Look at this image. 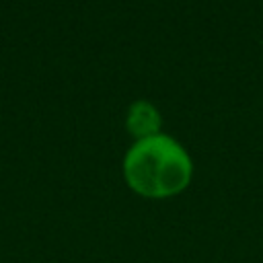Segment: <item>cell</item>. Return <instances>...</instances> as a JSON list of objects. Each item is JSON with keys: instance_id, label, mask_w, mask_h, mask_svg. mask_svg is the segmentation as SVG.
<instances>
[{"instance_id": "7a4b0ae2", "label": "cell", "mask_w": 263, "mask_h": 263, "mask_svg": "<svg viewBox=\"0 0 263 263\" xmlns=\"http://www.w3.org/2000/svg\"><path fill=\"white\" fill-rule=\"evenodd\" d=\"M125 129L136 140H146L162 134V117L160 111L146 99H138L129 105L125 115Z\"/></svg>"}, {"instance_id": "6da1fadb", "label": "cell", "mask_w": 263, "mask_h": 263, "mask_svg": "<svg viewBox=\"0 0 263 263\" xmlns=\"http://www.w3.org/2000/svg\"><path fill=\"white\" fill-rule=\"evenodd\" d=\"M193 177L189 152L164 132L136 140L123 156L125 185L148 199H168L183 193Z\"/></svg>"}]
</instances>
